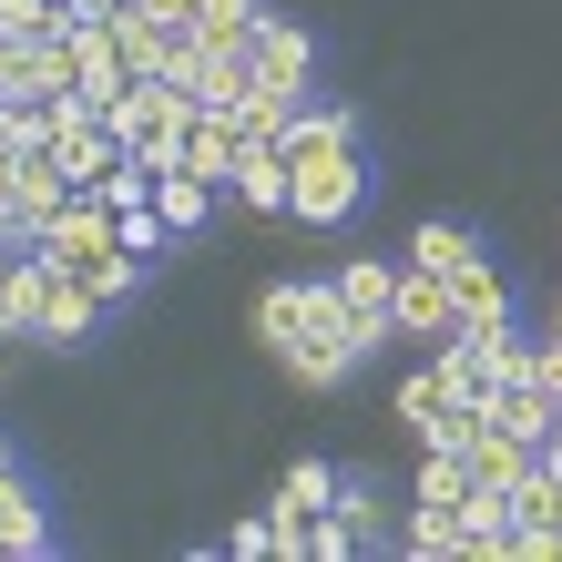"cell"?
Masks as SVG:
<instances>
[{
	"mask_svg": "<svg viewBox=\"0 0 562 562\" xmlns=\"http://www.w3.org/2000/svg\"><path fill=\"white\" fill-rule=\"evenodd\" d=\"M256 338H267L307 389H338L358 358H369V338H358L338 277H327V286H267V296H256Z\"/></svg>",
	"mask_w": 562,
	"mask_h": 562,
	"instance_id": "obj_1",
	"label": "cell"
},
{
	"mask_svg": "<svg viewBox=\"0 0 562 562\" xmlns=\"http://www.w3.org/2000/svg\"><path fill=\"white\" fill-rule=\"evenodd\" d=\"M286 215H307V225H338L358 215V113L348 103H296L286 123Z\"/></svg>",
	"mask_w": 562,
	"mask_h": 562,
	"instance_id": "obj_2",
	"label": "cell"
},
{
	"mask_svg": "<svg viewBox=\"0 0 562 562\" xmlns=\"http://www.w3.org/2000/svg\"><path fill=\"white\" fill-rule=\"evenodd\" d=\"M512 562H562V471L532 460L512 481Z\"/></svg>",
	"mask_w": 562,
	"mask_h": 562,
	"instance_id": "obj_3",
	"label": "cell"
},
{
	"mask_svg": "<svg viewBox=\"0 0 562 562\" xmlns=\"http://www.w3.org/2000/svg\"><path fill=\"white\" fill-rule=\"evenodd\" d=\"M338 296H348V317H358V338H400V267L389 256H348L338 267Z\"/></svg>",
	"mask_w": 562,
	"mask_h": 562,
	"instance_id": "obj_4",
	"label": "cell"
},
{
	"mask_svg": "<svg viewBox=\"0 0 562 562\" xmlns=\"http://www.w3.org/2000/svg\"><path fill=\"white\" fill-rule=\"evenodd\" d=\"M246 72H256V92H307V72H317V42L296 21H256V42H246Z\"/></svg>",
	"mask_w": 562,
	"mask_h": 562,
	"instance_id": "obj_5",
	"label": "cell"
},
{
	"mask_svg": "<svg viewBox=\"0 0 562 562\" xmlns=\"http://www.w3.org/2000/svg\"><path fill=\"white\" fill-rule=\"evenodd\" d=\"M236 154H246V113H225V103H194L184 123V175H205V184H236Z\"/></svg>",
	"mask_w": 562,
	"mask_h": 562,
	"instance_id": "obj_6",
	"label": "cell"
},
{
	"mask_svg": "<svg viewBox=\"0 0 562 562\" xmlns=\"http://www.w3.org/2000/svg\"><path fill=\"white\" fill-rule=\"evenodd\" d=\"M42 296H52V256L11 246V277H0V338H42Z\"/></svg>",
	"mask_w": 562,
	"mask_h": 562,
	"instance_id": "obj_7",
	"label": "cell"
},
{
	"mask_svg": "<svg viewBox=\"0 0 562 562\" xmlns=\"http://www.w3.org/2000/svg\"><path fill=\"white\" fill-rule=\"evenodd\" d=\"M450 307H460V327H502L512 317V286H502V267H491L481 246L450 267Z\"/></svg>",
	"mask_w": 562,
	"mask_h": 562,
	"instance_id": "obj_8",
	"label": "cell"
},
{
	"mask_svg": "<svg viewBox=\"0 0 562 562\" xmlns=\"http://www.w3.org/2000/svg\"><path fill=\"white\" fill-rule=\"evenodd\" d=\"M400 327H409V338H450V327H460V307H450V277L409 267V256H400Z\"/></svg>",
	"mask_w": 562,
	"mask_h": 562,
	"instance_id": "obj_9",
	"label": "cell"
},
{
	"mask_svg": "<svg viewBox=\"0 0 562 562\" xmlns=\"http://www.w3.org/2000/svg\"><path fill=\"white\" fill-rule=\"evenodd\" d=\"M400 542H409L419 562H471V532H460V502H409Z\"/></svg>",
	"mask_w": 562,
	"mask_h": 562,
	"instance_id": "obj_10",
	"label": "cell"
},
{
	"mask_svg": "<svg viewBox=\"0 0 562 562\" xmlns=\"http://www.w3.org/2000/svg\"><path fill=\"white\" fill-rule=\"evenodd\" d=\"M215 194H225V184H205V175H184V164H164V175H154V215L175 225V236H194V225L215 215Z\"/></svg>",
	"mask_w": 562,
	"mask_h": 562,
	"instance_id": "obj_11",
	"label": "cell"
},
{
	"mask_svg": "<svg viewBox=\"0 0 562 562\" xmlns=\"http://www.w3.org/2000/svg\"><path fill=\"white\" fill-rule=\"evenodd\" d=\"M92 317H103V296H92L82 277H61V267H52V296H42V338H52V348H72V338H92Z\"/></svg>",
	"mask_w": 562,
	"mask_h": 562,
	"instance_id": "obj_12",
	"label": "cell"
},
{
	"mask_svg": "<svg viewBox=\"0 0 562 562\" xmlns=\"http://www.w3.org/2000/svg\"><path fill=\"white\" fill-rule=\"evenodd\" d=\"M236 205L286 215V144H246V154H236Z\"/></svg>",
	"mask_w": 562,
	"mask_h": 562,
	"instance_id": "obj_13",
	"label": "cell"
},
{
	"mask_svg": "<svg viewBox=\"0 0 562 562\" xmlns=\"http://www.w3.org/2000/svg\"><path fill=\"white\" fill-rule=\"evenodd\" d=\"M184 92H194V103H225V113H236L246 92H256V72H246V52H205V42H194V72H184Z\"/></svg>",
	"mask_w": 562,
	"mask_h": 562,
	"instance_id": "obj_14",
	"label": "cell"
},
{
	"mask_svg": "<svg viewBox=\"0 0 562 562\" xmlns=\"http://www.w3.org/2000/svg\"><path fill=\"white\" fill-rule=\"evenodd\" d=\"M0 552L11 562H31V552H52V521H42V502H31V491L0 471Z\"/></svg>",
	"mask_w": 562,
	"mask_h": 562,
	"instance_id": "obj_15",
	"label": "cell"
},
{
	"mask_svg": "<svg viewBox=\"0 0 562 562\" xmlns=\"http://www.w3.org/2000/svg\"><path fill=\"white\" fill-rule=\"evenodd\" d=\"M256 21H267L256 0H205V11H194V42H205V52H246Z\"/></svg>",
	"mask_w": 562,
	"mask_h": 562,
	"instance_id": "obj_16",
	"label": "cell"
},
{
	"mask_svg": "<svg viewBox=\"0 0 562 562\" xmlns=\"http://www.w3.org/2000/svg\"><path fill=\"white\" fill-rule=\"evenodd\" d=\"M327 512H338L358 542H379V532H389V512H379V481H358V471H338V491H327Z\"/></svg>",
	"mask_w": 562,
	"mask_h": 562,
	"instance_id": "obj_17",
	"label": "cell"
},
{
	"mask_svg": "<svg viewBox=\"0 0 562 562\" xmlns=\"http://www.w3.org/2000/svg\"><path fill=\"white\" fill-rule=\"evenodd\" d=\"M440 409H450L440 369H409V379H400V400H389V419H409V429H419V419H440Z\"/></svg>",
	"mask_w": 562,
	"mask_h": 562,
	"instance_id": "obj_18",
	"label": "cell"
},
{
	"mask_svg": "<svg viewBox=\"0 0 562 562\" xmlns=\"http://www.w3.org/2000/svg\"><path fill=\"white\" fill-rule=\"evenodd\" d=\"M460 256H471V236H460V225H419V236H409V267H429V277H450Z\"/></svg>",
	"mask_w": 562,
	"mask_h": 562,
	"instance_id": "obj_19",
	"label": "cell"
},
{
	"mask_svg": "<svg viewBox=\"0 0 562 562\" xmlns=\"http://www.w3.org/2000/svg\"><path fill=\"white\" fill-rule=\"evenodd\" d=\"M471 440H481V409H460V400L440 419H419V450H471Z\"/></svg>",
	"mask_w": 562,
	"mask_h": 562,
	"instance_id": "obj_20",
	"label": "cell"
},
{
	"mask_svg": "<svg viewBox=\"0 0 562 562\" xmlns=\"http://www.w3.org/2000/svg\"><path fill=\"white\" fill-rule=\"evenodd\" d=\"M532 369H542V389L562 400V338H542V348H532Z\"/></svg>",
	"mask_w": 562,
	"mask_h": 562,
	"instance_id": "obj_21",
	"label": "cell"
},
{
	"mask_svg": "<svg viewBox=\"0 0 562 562\" xmlns=\"http://www.w3.org/2000/svg\"><path fill=\"white\" fill-rule=\"evenodd\" d=\"M154 11H164V21H194V11H205V0H154Z\"/></svg>",
	"mask_w": 562,
	"mask_h": 562,
	"instance_id": "obj_22",
	"label": "cell"
},
{
	"mask_svg": "<svg viewBox=\"0 0 562 562\" xmlns=\"http://www.w3.org/2000/svg\"><path fill=\"white\" fill-rule=\"evenodd\" d=\"M552 338H562V307H552Z\"/></svg>",
	"mask_w": 562,
	"mask_h": 562,
	"instance_id": "obj_23",
	"label": "cell"
},
{
	"mask_svg": "<svg viewBox=\"0 0 562 562\" xmlns=\"http://www.w3.org/2000/svg\"><path fill=\"white\" fill-rule=\"evenodd\" d=\"M0 471H11V450H0Z\"/></svg>",
	"mask_w": 562,
	"mask_h": 562,
	"instance_id": "obj_24",
	"label": "cell"
}]
</instances>
